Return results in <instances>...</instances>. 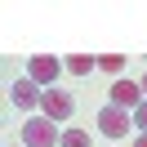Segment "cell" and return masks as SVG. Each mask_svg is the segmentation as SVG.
<instances>
[{"mask_svg": "<svg viewBox=\"0 0 147 147\" xmlns=\"http://www.w3.org/2000/svg\"><path fill=\"white\" fill-rule=\"evenodd\" d=\"M58 143H63V134H58V125L49 116L22 120V147H58Z\"/></svg>", "mask_w": 147, "mask_h": 147, "instance_id": "obj_1", "label": "cell"}, {"mask_svg": "<svg viewBox=\"0 0 147 147\" xmlns=\"http://www.w3.org/2000/svg\"><path fill=\"white\" fill-rule=\"evenodd\" d=\"M129 125H134V116H129V111H120V107H111V102L98 111V129L111 138V143H120V138L129 134Z\"/></svg>", "mask_w": 147, "mask_h": 147, "instance_id": "obj_2", "label": "cell"}, {"mask_svg": "<svg viewBox=\"0 0 147 147\" xmlns=\"http://www.w3.org/2000/svg\"><path fill=\"white\" fill-rule=\"evenodd\" d=\"M71 111H76V102H71V94H67V89H58V85H54V89H45V98H40V116L67 120Z\"/></svg>", "mask_w": 147, "mask_h": 147, "instance_id": "obj_3", "label": "cell"}, {"mask_svg": "<svg viewBox=\"0 0 147 147\" xmlns=\"http://www.w3.org/2000/svg\"><path fill=\"white\" fill-rule=\"evenodd\" d=\"M27 71H31V80H36V85L54 89V80H58V71H63V63H58V58H49V54H36V58L27 63Z\"/></svg>", "mask_w": 147, "mask_h": 147, "instance_id": "obj_4", "label": "cell"}, {"mask_svg": "<svg viewBox=\"0 0 147 147\" xmlns=\"http://www.w3.org/2000/svg\"><path fill=\"white\" fill-rule=\"evenodd\" d=\"M9 98H13V107H18V111H36L45 94H40V85H36V80H31V76H27V80H13V89H9Z\"/></svg>", "mask_w": 147, "mask_h": 147, "instance_id": "obj_5", "label": "cell"}, {"mask_svg": "<svg viewBox=\"0 0 147 147\" xmlns=\"http://www.w3.org/2000/svg\"><path fill=\"white\" fill-rule=\"evenodd\" d=\"M138 102H143V85H134V80H111V107H134L138 111Z\"/></svg>", "mask_w": 147, "mask_h": 147, "instance_id": "obj_6", "label": "cell"}, {"mask_svg": "<svg viewBox=\"0 0 147 147\" xmlns=\"http://www.w3.org/2000/svg\"><path fill=\"white\" fill-rule=\"evenodd\" d=\"M67 67H71L76 76H89V71H94V67H98V63H94L89 54H71V58H67Z\"/></svg>", "mask_w": 147, "mask_h": 147, "instance_id": "obj_7", "label": "cell"}, {"mask_svg": "<svg viewBox=\"0 0 147 147\" xmlns=\"http://www.w3.org/2000/svg\"><path fill=\"white\" fill-rule=\"evenodd\" d=\"M58 147H89V134L85 129H63V143Z\"/></svg>", "mask_w": 147, "mask_h": 147, "instance_id": "obj_8", "label": "cell"}, {"mask_svg": "<svg viewBox=\"0 0 147 147\" xmlns=\"http://www.w3.org/2000/svg\"><path fill=\"white\" fill-rule=\"evenodd\" d=\"M98 67H102L107 76H120V67H125V58H120V54H102V58H98Z\"/></svg>", "mask_w": 147, "mask_h": 147, "instance_id": "obj_9", "label": "cell"}, {"mask_svg": "<svg viewBox=\"0 0 147 147\" xmlns=\"http://www.w3.org/2000/svg\"><path fill=\"white\" fill-rule=\"evenodd\" d=\"M134 125L147 134V102H138V111H134Z\"/></svg>", "mask_w": 147, "mask_h": 147, "instance_id": "obj_10", "label": "cell"}, {"mask_svg": "<svg viewBox=\"0 0 147 147\" xmlns=\"http://www.w3.org/2000/svg\"><path fill=\"white\" fill-rule=\"evenodd\" d=\"M134 147H147V134H138V138H134Z\"/></svg>", "mask_w": 147, "mask_h": 147, "instance_id": "obj_11", "label": "cell"}, {"mask_svg": "<svg viewBox=\"0 0 147 147\" xmlns=\"http://www.w3.org/2000/svg\"><path fill=\"white\" fill-rule=\"evenodd\" d=\"M143 94H147V76H143Z\"/></svg>", "mask_w": 147, "mask_h": 147, "instance_id": "obj_12", "label": "cell"}]
</instances>
